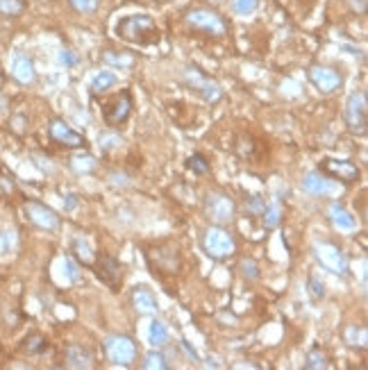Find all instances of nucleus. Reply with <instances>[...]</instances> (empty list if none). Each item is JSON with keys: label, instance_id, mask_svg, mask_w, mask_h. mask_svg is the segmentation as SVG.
<instances>
[{"label": "nucleus", "instance_id": "a19ab883", "mask_svg": "<svg viewBox=\"0 0 368 370\" xmlns=\"http://www.w3.org/2000/svg\"><path fill=\"white\" fill-rule=\"evenodd\" d=\"M105 59L109 64H116V66H132V57H114L112 53H107Z\"/></svg>", "mask_w": 368, "mask_h": 370}, {"label": "nucleus", "instance_id": "b1692460", "mask_svg": "<svg viewBox=\"0 0 368 370\" xmlns=\"http://www.w3.org/2000/svg\"><path fill=\"white\" fill-rule=\"evenodd\" d=\"M26 0H0V16L16 19L26 11Z\"/></svg>", "mask_w": 368, "mask_h": 370}, {"label": "nucleus", "instance_id": "cd10ccee", "mask_svg": "<svg viewBox=\"0 0 368 370\" xmlns=\"http://www.w3.org/2000/svg\"><path fill=\"white\" fill-rule=\"evenodd\" d=\"M71 166H73V170L82 175V173H93L98 164H96V159L91 155H78V157H73Z\"/></svg>", "mask_w": 368, "mask_h": 370}, {"label": "nucleus", "instance_id": "4c0bfd02", "mask_svg": "<svg viewBox=\"0 0 368 370\" xmlns=\"http://www.w3.org/2000/svg\"><path fill=\"white\" fill-rule=\"evenodd\" d=\"M64 273H66V279L68 282H78L80 279V270H78V264L73 262V259H64Z\"/></svg>", "mask_w": 368, "mask_h": 370}, {"label": "nucleus", "instance_id": "f3484780", "mask_svg": "<svg viewBox=\"0 0 368 370\" xmlns=\"http://www.w3.org/2000/svg\"><path fill=\"white\" fill-rule=\"evenodd\" d=\"M66 366L68 368H93V352L87 348V345H80V343H73L68 345L66 350Z\"/></svg>", "mask_w": 368, "mask_h": 370}, {"label": "nucleus", "instance_id": "20e7f679", "mask_svg": "<svg viewBox=\"0 0 368 370\" xmlns=\"http://www.w3.org/2000/svg\"><path fill=\"white\" fill-rule=\"evenodd\" d=\"M346 125L352 134H366L368 130V96L366 91H354L346 101Z\"/></svg>", "mask_w": 368, "mask_h": 370}, {"label": "nucleus", "instance_id": "f704fd0d", "mask_svg": "<svg viewBox=\"0 0 368 370\" xmlns=\"http://www.w3.org/2000/svg\"><path fill=\"white\" fill-rule=\"evenodd\" d=\"M68 3L78 11H82V14H93L98 5H101V0H68Z\"/></svg>", "mask_w": 368, "mask_h": 370}, {"label": "nucleus", "instance_id": "4be33fe9", "mask_svg": "<svg viewBox=\"0 0 368 370\" xmlns=\"http://www.w3.org/2000/svg\"><path fill=\"white\" fill-rule=\"evenodd\" d=\"M112 86H116V76L109 71H101L98 76L91 80V93L93 96H101V93H107Z\"/></svg>", "mask_w": 368, "mask_h": 370}, {"label": "nucleus", "instance_id": "7c9ffc66", "mask_svg": "<svg viewBox=\"0 0 368 370\" xmlns=\"http://www.w3.org/2000/svg\"><path fill=\"white\" fill-rule=\"evenodd\" d=\"M260 7V0H235V11L239 16H250Z\"/></svg>", "mask_w": 368, "mask_h": 370}, {"label": "nucleus", "instance_id": "9d476101", "mask_svg": "<svg viewBox=\"0 0 368 370\" xmlns=\"http://www.w3.org/2000/svg\"><path fill=\"white\" fill-rule=\"evenodd\" d=\"M93 268H96L98 279H101L107 289H112V291L121 289V284H123V266H121V262L116 257L101 255L93 262Z\"/></svg>", "mask_w": 368, "mask_h": 370}, {"label": "nucleus", "instance_id": "0eeeda50", "mask_svg": "<svg viewBox=\"0 0 368 370\" xmlns=\"http://www.w3.org/2000/svg\"><path fill=\"white\" fill-rule=\"evenodd\" d=\"M187 23L193 30H200L210 36H225L228 34V23L223 16L216 14L212 9H191L187 14Z\"/></svg>", "mask_w": 368, "mask_h": 370}, {"label": "nucleus", "instance_id": "dca6fc26", "mask_svg": "<svg viewBox=\"0 0 368 370\" xmlns=\"http://www.w3.org/2000/svg\"><path fill=\"white\" fill-rule=\"evenodd\" d=\"M11 78H14L19 84L23 86H30L36 82V68H34V61L28 55H14L11 57V66H9Z\"/></svg>", "mask_w": 368, "mask_h": 370}, {"label": "nucleus", "instance_id": "393cba45", "mask_svg": "<svg viewBox=\"0 0 368 370\" xmlns=\"http://www.w3.org/2000/svg\"><path fill=\"white\" fill-rule=\"evenodd\" d=\"M262 216H264V225H266V230H275V227L282 223V218H285V212H282L280 202H275V205H271V207H266V212H264Z\"/></svg>", "mask_w": 368, "mask_h": 370}, {"label": "nucleus", "instance_id": "e433bc0d", "mask_svg": "<svg viewBox=\"0 0 368 370\" xmlns=\"http://www.w3.org/2000/svg\"><path fill=\"white\" fill-rule=\"evenodd\" d=\"M245 209H248V214H250V216H262V214L266 212V202H264L262 198H257V195H255V198H250V202L245 205Z\"/></svg>", "mask_w": 368, "mask_h": 370}, {"label": "nucleus", "instance_id": "c9c22d12", "mask_svg": "<svg viewBox=\"0 0 368 370\" xmlns=\"http://www.w3.org/2000/svg\"><path fill=\"white\" fill-rule=\"evenodd\" d=\"M123 143V139L118 137V134L114 132H107L101 137V148H103V153H109V150H114V148H118Z\"/></svg>", "mask_w": 368, "mask_h": 370}, {"label": "nucleus", "instance_id": "f257e3e1", "mask_svg": "<svg viewBox=\"0 0 368 370\" xmlns=\"http://www.w3.org/2000/svg\"><path fill=\"white\" fill-rule=\"evenodd\" d=\"M116 34L123 41L128 43H139V46H148L159 41V30L153 16L148 14H132L118 21Z\"/></svg>", "mask_w": 368, "mask_h": 370}, {"label": "nucleus", "instance_id": "a18cd8bd", "mask_svg": "<svg viewBox=\"0 0 368 370\" xmlns=\"http://www.w3.org/2000/svg\"><path fill=\"white\" fill-rule=\"evenodd\" d=\"M212 3H223V0H212Z\"/></svg>", "mask_w": 368, "mask_h": 370}, {"label": "nucleus", "instance_id": "412c9836", "mask_svg": "<svg viewBox=\"0 0 368 370\" xmlns=\"http://www.w3.org/2000/svg\"><path fill=\"white\" fill-rule=\"evenodd\" d=\"M170 334H168V329L166 325L162 323V320H153V323L148 325V345L150 348H164V345L168 343Z\"/></svg>", "mask_w": 368, "mask_h": 370}, {"label": "nucleus", "instance_id": "c756f323", "mask_svg": "<svg viewBox=\"0 0 368 370\" xmlns=\"http://www.w3.org/2000/svg\"><path fill=\"white\" fill-rule=\"evenodd\" d=\"M26 350H28L30 354H44V352L48 350V341H46L41 334H32V336H28V341H26Z\"/></svg>", "mask_w": 368, "mask_h": 370}, {"label": "nucleus", "instance_id": "473e14b6", "mask_svg": "<svg viewBox=\"0 0 368 370\" xmlns=\"http://www.w3.org/2000/svg\"><path fill=\"white\" fill-rule=\"evenodd\" d=\"M241 275L245 279H250V282L260 279V266H257V262H252V259H243L241 262Z\"/></svg>", "mask_w": 368, "mask_h": 370}, {"label": "nucleus", "instance_id": "7ed1b4c3", "mask_svg": "<svg viewBox=\"0 0 368 370\" xmlns=\"http://www.w3.org/2000/svg\"><path fill=\"white\" fill-rule=\"evenodd\" d=\"M203 248L212 259H216V262H223V259H230L232 255L237 252V241H235V237H232L228 230L210 227L205 232Z\"/></svg>", "mask_w": 368, "mask_h": 370}, {"label": "nucleus", "instance_id": "79ce46f5", "mask_svg": "<svg viewBox=\"0 0 368 370\" xmlns=\"http://www.w3.org/2000/svg\"><path fill=\"white\" fill-rule=\"evenodd\" d=\"M350 7H352V11H357V14H366L368 0H350Z\"/></svg>", "mask_w": 368, "mask_h": 370}, {"label": "nucleus", "instance_id": "aec40b11", "mask_svg": "<svg viewBox=\"0 0 368 370\" xmlns=\"http://www.w3.org/2000/svg\"><path fill=\"white\" fill-rule=\"evenodd\" d=\"M302 189L305 193H310V195H325L329 193L332 189H329V184L325 180V175L321 170H312V173H307L305 180H302Z\"/></svg>", "mask_w": 368, "mask_h": 370}, {"label": "nucleus", "instance_id": "bb28decb", "mask_svg": "<svg viewBox=\"0 0 368 370\" xmlns=\"http://www.w3.org/2000/svg\"><path fill=\"white\" fill-rule=\"evenodd\" d=\"M143 368H145V370H166V368H168V361H166V356H164L162 352H159V348H155L153 352L145 354Z\"/></svg>", "mask_w": 368, "mask_h": 370}, {"label": "nucleus", "instance_id": "2eb2a0df", "mask_svg": "<svg viewBox=\"0 0 368 370\" xmlns=\"http://www.w3.org/2000/svg\"><path fill=\"white\" fill-rule=\"evenodd\" d=\"M48 132H51V137H53L55 143L64 145V148H76V150H78V148H84V143H87L80 132H76L71 125H66V123L59 120V118H55L51 123Z\"/></svg>", "mask_w": 368, "mask_h": 370}, {"label": "nucleus", "instance_id": "9b49d317", "mask_svg": "<svg viewBox=\"0 0 368 370\" xmlns=\"http://www.w3.org/2000/svg\"><path fill=\"white\" fill-rule=\"evenodd\" d=\"M26 216H28V220L32 225H36L39 230H44V232H57L59 230V216L55 214V209H51L48 205H44V202H36V200H28L26 202Z\"/></svg>", "mask_w": 368, "mask_h": 370}, {"label": "nucleus", "instance_id": "a211bd4d", "mask_svg": "<svg viewBox=\"0 0 368 370\" xmlns=\"http://www.w3.org/2000/svg\"><path fill=\"white\" fill-rule=\"evenodd\" d=\"M132 304H134V309H137V314H141V316L157 314V307H159L153 291H148L145 287H137L132 291Z\"/></svg>", "mask_w": 368, "mask_h": 370}, {"label": "nucleus", "instance_id": "2f4dec72", "mask_svg": "<svg viewBox=\"0 0 368 370\" xmlns=\"http://www.w3.org/2000/svg\"><path fill=\"white\" fill-rule=\"evenodd\" d=\"M307 287H310L312 300H323L325 298V284L316 275H310V279H307Z\"/></svg>", "mask_w": 368, "mask_h": 370}, {"label": "nucleus", "instance_id": "f03ea898", "mask_svg": "<svg viewBox=\"0 0 368 370\" xmlns=\"http://www.w3.org/2000/svg\"><path fill=\"white\" fill-rule=\"evenodd\" d=\"M145 259H148V266L155 275H178L182 270V255L178 250V245L173 243H157L145 252Z\"/></svg>", "mask_w": 368, "mask_h": 370}, {"label": "nucleus", "instance_id": "f8f14e48", "mask_svg": "<svg viewBox=\"0 0 368 370\" xmlns=\"http://www.w3.org/2000/svg\"><path fill=\"white\" fill-rule=\"evenodd\" d=\"M318 170H321L323 175H329L332 180H339L343 184H354L362 175L359 166L348 162V159H323Z\"/></svg>", "mask_w": 368, "mask_h": 370}, {"label": "nucleus", "instance_id": "4468645a", "mask_svg": "<svg viewBox=\"0 0 368 370\" xmlns=\"http://www.w3.org/2000/svg\"><path fill=\"white\" fill-rule=\"evenodd\" d=\"M310 80H312V84L323 96H329V93L339 91L341 84H343V76H341L337 68H332V66H321V64H316V66L310 68Z\"/></svg>", "mask_w": 368, "mask_h": 370}, {"label": "nucleus", "instance_id": "58836bf2", "mask_svg": "<svg viewBox=\"0 0 368 370\" xmlns=\"http://www.w3.org/2000/svg\"><path fill=\"white\" fill-rule=\"evenodd\" d=\"M59 64H61V66H66V68H71V66H76V64H78V57L73 55L71 51H61V53H59Z\"/></svg>", "mask_w": 368, "mask_h": 370}, {"label": "nucleus", "instance_id": "37998d69", "mask_svg": "<svg viewBox=\"0 0 368 370\" xmlns=\"http://www.w3.org/2000/svg\"><path fill=\"white\" fill-rule=\"evenodd\" d=\"M64 207H66V212H73V209L78 207V195H76V193H66Z\"/></svg>", "mask_w": 368, "mask_h": 370}, {"label": "nucleus", "instance_id": "1a4fd4ad", "mask_svg": "<svg viewBox=\"0 0 368 370\" xmlns=\"http://www.w3.org/2000/svg\"><path fill=\"white\" fill-rule=\"evenodd\" d=\"M205 214L210 216L214 223L228 225V223L235 220L237 205L225 193H210V195H207V200H205Z\"/></svg>", "mask_w": 368, "mask_h": 370}, {"label": "nucleus", "instance_id": "423d86ee", "mask_svg": "<svg viewBox=\"0 0 368 370\" xmlns=\"http://www.w3.org/2000/svg\"><path fill=\"white\" fill-rule=\"evenodd\" d=\"M314 257H316V262L321 264V268L329 270V273L341 275V277H346L350 273L346 255H343L341 248H339V245H334V243H329V241L316 243L314 245Z\"/></svg>", "mask_w": 368, "mask_h": 370}, {"label": "nucleus", "instance_id": "5701e85b", "mask_svg": "<svg viewBox=\"0 0 368 370\" xmlns=\"http://www.w3.org/2000/svg\"><path fill=\"white\" fill-rule=\"evenodd\" d=\"M73 255H76V259L80 264H84V266H93V262H96V257H93L91 248H89V243L84 239L73 241Z\"/></svg>", "mask_w": 368, "mask_h": 370}, {"label": "nucleus", "instance_id": "6e6552de", "mask_svg": "<svg viewBox=\"0 0 368 370\" xmlns=\"http://www.w3.org/2000/svg\"><path fill=\"white\" fill-rule=\"evenodd\" d=\"M184 80H187V84L191 86V91L200 93V98L205 103H218L220 98H223V89H220V84L210 80L205 76V73L200 68L195 66H189L187 71H184Z\"/></svg>", "mask_w": 368, "mask_h": 370}, {"label": "nucleus", "instance_id": "c03bdc74", "mask_svg": "<svg viewBox=\"0 0 368 370\" xmlns=\"http://www.w3.org/2000/svg\"><path fill=\"white\" fill-rule=\"evenodd\" d=\"M3 112H7V98L0 93V114H3Z\"/></svg>", "mask_w": 368, "mask_h": 370}, {"label": "nucleus", "instance_id": "ea45409f", "mask_svg": "<svg viewBox=\"0 0 368 370\" xmlns=\"http://www.w3.org/2000/svg\"><path fill=\"white\" fill-rule=\"evenodd\" d=\"M11 248V232H0V257L7 255Z\"/></svg>", "mask_w": 368, "mask_h": 370}, {"label": "nucleus", "instance_id": "39448f33", "mask_svg": "<svg viewBox=\"0 0 368 370\" xmlns=\"http://www.w3.org/2000/svg\"><path fill=\"white\" fill-rule=\"evenodd\" d=\"M105 354L114 366L128 368L137 361V343L126 334H112L105 339Z\"/></svg>", "mask_w": 368, "mask_h": 370}, {"label": "nucleus", "instance_id": "ddd939ff", "mask_svg": "<svg viewBox=\"0 0 368 370\" xmlns=\"http://www.w3.org/2000/svg\"><path fill=\"white\" fill-rule=\"evenodd\" d=\"M130 114H132V93L128 89L103 105V116L107 125H121V123H126L130 118Z\"/></svg>", "mask_w": 368, "mask_h": 370}, {"label": "nucleus", "instance_id": "c85d7f7f", "mask_svg": "<svg viewBox=\"0 0 368 370\" xmlns=\"http://www.w3.org/2000/svg\"><path fill=\"white\" fill-rule=\"evenodd\" d=\"M305 368H307V370H323V368H327V356H325V352H321L318 348H314L310 354H307Z\"/></svg>", "mask_w": 368, "mask_h": 370}, {"label": "nucleus", "instance_id": "6ab92c4d", "mask_svg": "<svg viewBox=\"0 0 368 370\" xmlns=\"http://www.w3.org/2000/svg\"><path fill=\"white\" fill-rule=\"evenodd\" d=\"M329 220H332V225L339 230V232H354L357 230V218H354L346 207L334 202L329 207Z\"/></svg>", "mask_w": 368, "mask_h": 370}, {"label": "nucleus", "instance_id": "a878e982", "mask_svg": "<svg viewBox=\"0 0 368 370\" xmlns=\"http://www.w3.org/2000/svg\"><path fill=\"white\" fill-rule=\"evenodd\" d=\"M187 168L193 173V175H207V173H210V162H207L200 153H193L187 159Z\"/></svg>", "mask_w": 368, "mask_h": 370}, {"label": "nucleus", "instance_id": "72a5a7b5", "mask_svg": "<svg viewBox=\"0 0 368 370\" xmlns=\"http://www.w3.org/2000/svg\"><path fill=\"white\" fill-rule=\"evenodd\" d=\"M357 339H359V348H366V327H350L348 329V343L352 348H357Z\"/></svg>", "mask_w": 368, "mask_h": 370}]
</instances>
